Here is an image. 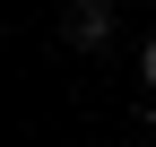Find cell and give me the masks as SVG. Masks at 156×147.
Instances as JSON below:
<instances>
[{
    "instance_id": "obj_1",
    "label": "cell",
    "mask_w": 156,
    "mask_h": 147,
    "mask_svg": "<svg viewBox=\"0 0 156 147\" xmlns=\"http://www.w3.org/2000/svg\"><path fill=\"white\" fill-rule=\"evenodd\" d=\"M113 26H122L113 0H69V9H61V43H69V52H104Z\"/></svg>"
},
{
    "instance_id": "obj_2",
    "label": "cell",
    "mask_w": 156,
    "mask_h": 147,
    "mask_svg": "<svg viewBox=\"0 0 156 147\" xmlns=\"http://www.w3.org/2000/svg\"><path fill=\"white\" fill-rule=\"evenodd\" d=\"M139 78L156 87V35H147V43H139Z\"/></svg>"
}]
</instances>
